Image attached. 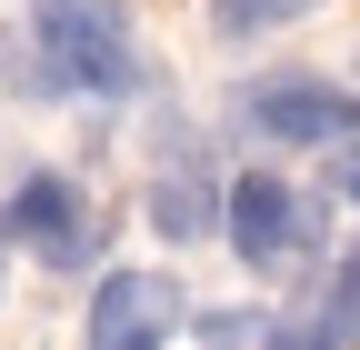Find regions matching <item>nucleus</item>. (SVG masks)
<instances>
[{
    "label": "nucleus",
    "instance_id": "obj_1",
    "mask_svg": "<svg viewBox=\"0 0 360 350\" xmlns=\"http://www.w3.org/2000/svg\"><path fill=\"white\" fill-rule=\"evenodd\" d=\"M40 51L60 60V91H90V101L141 91V40H130L120 0H40Z\"/></svg>",
    "mask_w": 360,
    "mask_h": 350
},
{
    "label": "nucleus",
    "instance_id": "obj_2",
    "mask_svg": "<svg viewBox=\"0 0 360 350\" xmlns=\"http://www.w3.org/2000/svg\"><path fill=\"white\" fill-rule=\"evenodd\" d=\"M240 120L260 141H290V150H330V141H360V91L321 70H260L240 91Z\"/></svg>",
    "mask_w": 360,
    "mask_h": 350
},
{
    "label": "nucleus",
    "instance_id": "obj_3",
    "mask_svg": "<svg viewBox=\"0 0 360 350\" xmlns=\"http://www.w3.org/2000/svg\"><path fill=\"white\" fill-rule=\"evenodd\" d=\"M0 231H11L30 260H51V271H80V260L101 250V210H90L80 181H60V170H30V181L11 190V210H0Z\"/></svg>",
    "mask_w": 360,
    "mask_h": 350
},
{
    "label": "nucleus",
    "instance_id": "obj_4",
    "mask_svg": "<svg viewBox=\"0 0 360 350\" xmlns=\"http://www.w3.org/2000/svg\"><path fill=\"white\" fill-rule=\"evenodd\" d=\"M220 231H231V250L250 260V271H290V260L310 250V200H300V190H281L270 170H250V181H231Z\"/></svg>",
    "mask_w": 360,
    "mask_h": 350
},
{
    "label": "nucleus",
    "instance_id": "obj_5",
    "mask_svg": "<svg viewBox=\"0 0 360 350\" xmlns=\"http://www.w3.org/2000/svg\"><path fill=\"white\" fill-rule=\"evenodd\" d=\"M180 300L191 290L160 280V271H110L101 290H90V350H160L180 320H191Z\"/></svg>",
    "mask_w": 360,
    "mask_h": 350
},
{
    "label": "nucleus",
    "instance_id": "obj_6",
    "mask_svg": "<svg viewBox=\"0 0 360 350\" xmlns=\"http://www.w3.org/2000/svg\"><path fill=\"white\" fill-rule=\"evenodd\" d=\"M220 210H231V190H210L200 160H180V170H160V181H150V231H160V240H200Z\"/></svg>",
    "mask_w": 360,
    "mask_h": 350
},
{
    "label": "nucleus",
    "instance_id": "obj_7",
    "mask_svg": "<svg viewBox=\"0 0 360 350\" xmlns=\"http://www.w3.org/2000/svg\"><path fill=\"white\" fill-rule=\"evenodd\" d=\"M300 11H321V0H210V30L220 40H260V30H281Z\"/></svg>",
    "mask_w": 360,
    "mask_h": 350
},
{
    "label": "nucleus",
    "instance_id": "obj_8",
    "mask_svg": "<svg viewBox=\"0 0 360 350\" xmlns=\"http://www.w3.org/2000/svg\"><path fill=\"white\" fill-rule=\"evenodd\" d=\"M281 320L270 311H200V350H270Z\"/></svg>",
    "mask_w": 360,
    "mask_h": 350
},
{
    "label": "nucleus",
    "instance_id": "obj_9",
    "mask_svg": "<svg viewBox=\"0 0 360 350\" xmlns=\"http://www.w3.org/2000/svg\"><path fill=\"white\" fill-rule=\"evenodd\" d=\"M270 350H350V320H300V330H281Z\"/></svg>",
    "mask_w": 360,
    "mask_h": 350
},
{
    "label": "nucleus",
    "instance_id": "obj_10",
    "mask_svg": "<svg viewBox=\"0 0 360 350\" xmlns=\"http://www.w3.org/2000/svg\"><path fill=\"white\" fill-rule=\"evenodd\" d=\"M330 190H340V200H360V141H350V150L330 160Z\"/></svg>",
    "mask_w": 360,
    "mask_h": 350
}]
</instances>
